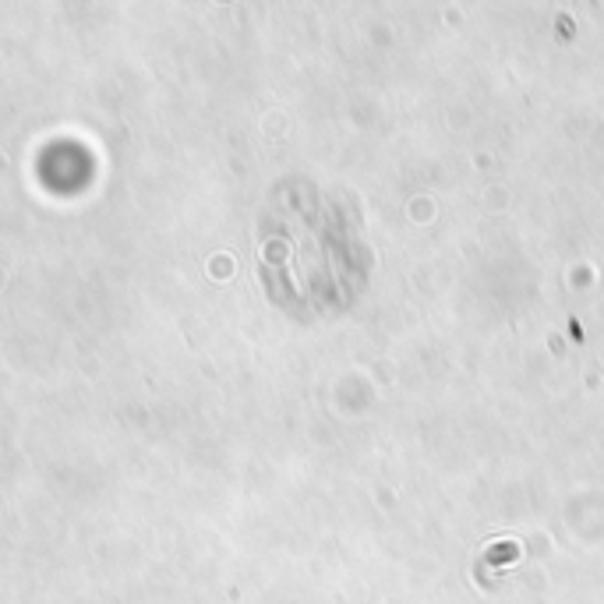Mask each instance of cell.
<instances>
[{
  "instance_id": "cell-1",
  "label": "cell",
  "mask_w": 604,
  "mask_h": 604,
  "mask_svg": "<svg viewBox=\"0 0 604 604\" xmlns=\"http://www.w3.org/2000/svg\"><path fill=\"white\" fill-rule=\"evenodd\" d=\"M212 276H216V280H223V276H230V258H223V262L216 258V262H212Z\"/></svg>"
}]
</instances>
